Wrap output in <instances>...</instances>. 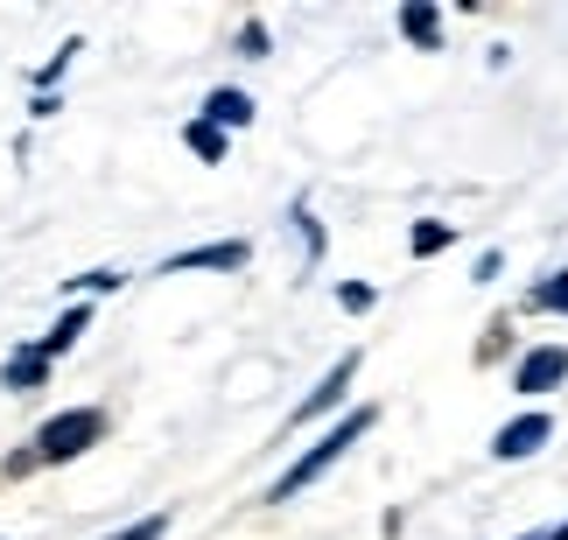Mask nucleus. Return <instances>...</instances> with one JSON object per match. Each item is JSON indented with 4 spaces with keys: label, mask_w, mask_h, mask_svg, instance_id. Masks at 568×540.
I'll return each instance as SVG.
<instances>
[{
    "label": "nucleus",
    "mask_w": 568,
    "mask_h": 540,
    "mask_svg": "<svg viewBox=\"0 0 568 540\" xmlns=\"http://www.w3.org/2000/svg\"><path fill=\"white\" fill-rule=\"evenodd\" d=\"M519 540H568V520L561 527H540V533H519Z\"/></svg>",
    "instance_id": "obj_20"
},
{
    "label": "nucleus",
    "mask_w": 568,
    "mask_h": 540,
    "mask_svg": "<svg viewBox=\"0 0 568 540\" xmlns=\"http://www.w3.org/2000/svg\"><path fill=\"white\" fill-rule=\"evenodd\" d=\"M246 261H253L246 240H217V246H190L176 261H162V274H239Z\"/></svg>",
    "instance_id": "obj_4"
},
{
    "label": "nucleus",
    "mask_w": 568,
    "mask_h": 540,
    "mask_svg": "<svg viewBox=\"0 0 568 540\" xmlns=\"http://www.w3.org/2000/svg\"><path fill=\"white\" fill-rule=\"evenodd\" d=\"M352 379H358V351H344V358L331 365V373H323V386H316V394H310V400H302L295 415H288V428H310L316 415H331V407H337L344 394H352Z\"/></svg>",
    "instance_id": "obj_5"
},
{
    "label": "nucleus",
    "mask_w": 568,
    "mask_h": 540,
    "mask_svg": "<svg viewBox=\"0 0 568 540\" xmlns=\"http://www.w3.org/2000/svg\"><path fill=\"white\" fill-rule=\"evenodd\" d=\"M407 246H414V261H435V253H449L456 246V225H443V218H422L407 232Z\"/></svg>",
    "instance_id": "obj_11"
},
{
    "label": "nucleus",
    "mask_w": 568,
    "mask_h": 540,
    "mask_svg": "<svg viewBox=\"0 0 568 540\" xmlns=\"http://www.w3.org/2000/svg\"><path fill=\"white\" fill-rule=\"evenodd\" d=\"M239 50L260 63V57H267V29H260V21H246V29H239Z\"/></svg>",
    "instance_id": "obj_18"
},
{
    "label": "nucleus",
    "mask_w": 568,
    "mask_h": 540,
    "mask_svg": "<svg viewBox=\"0 0 568 540\" xmlns=\"http://www.w3.org/2000/svg\"><path fill=\"white\" fill-rule=\"evenodd\" d=\"M71 57H78V42H63V50H57V57H50V63L36 71V84H42V92H50V84H57L63 71H71Z\"/></svg>",
    "instance_id": "obj_15"
},
{
    "label": "nucleus",
    "mask_w": 568,
    "mask_h": 540,
    "mask_svg": "<svg viewBox=\"0 0 568 540\" xmlns=\"http://www.w3.org/2000/svg\"><path fill=\"white\" fill-rule=\"evenodd\" d=\"M295 225H302V246H310V261H323V225L310 218V211H295Z\"/></svg>",
    "instance_id": "obj_19"
},
{
    "label": "nucleus",
    "mask_w": 568,
    "mask_h": 540,
    "mask_svg": "<svg viewBox=\"0 0 568 540\" xmlns=\"http://www.w3.org/2000/svg\"><path fill=\"white\" fill-rule=\"evenodd\" d=\"M42 379H50V358H42L36 344H21V351H8V365H0V386H8V394H36Z\"/></svg>",
    "instance_id": "obj_7"
},
{
    "label": "nucleus",
    "mask_w": 568,
    "mask_h": 540,
    "mask_svg": "<svg viewBox=\"0 0 568 540\" xmlns=\"http://www.w3.org/2000/svg\"><path fill=\"white\" fill-rule=\"evenodd\" d=\"M71 288H92V295H113V288H126V274H113V267H99V274H78Z\"/></svg>",
    "instance_id": "obj_17"
},
{
    "label": "nucleus",
    "mask_w": 568,
    "mask_h": 540,
    "mask_svg": "<svg viewBox=\"0 0 568 540\" xmlns=\"http://www.w3.org/2000/svg\"><path fill=\"white\" fill-rule=\"evenodd\" d=\"M162 533H169V512H148V520L120 527V533H105V540H162Z\"/></svg>",
    "instance_id": "obj_14"
},
{
    "label": "nucleus",
    "mask_w": 568,
    "mask_h": 540,
    "mask_svg": "<svg viewBox=\"0 0 568 540\" xmlns=\"http://www.w3.org/2000/svg\"><path fill=\"white\" fill-rule=\"evenodd\" d=\"M400 35L414 42V50H435V42H443V14H435L428 0H407V8H400Z\"/></svg>",
    "instance_id": "obj_10"
},
{
    "label": "nucleus",
    "mask_w": 568,
    "mask_h": 540,
    "mask_svg": "<svg viewBox=\"0 0 568 540\" xmlns=\"http://www.w3.org/2000/svg\"><path fill=\"white\" fill-rule=\"evenodd\" d=\"M196 120H211L217 134H225V126H253V99H246V92H232V84H217V92L204 99V113H196Z\"/></svg>",
    "instance_id": "obj_8"
},
{
    "label": "nucleus",
    "mask_w": 568,
    "mask_h": 540,
    "mask_svg": "<svg viewBox=\"0 0 568 540\" xmlns=\"http://www.w3.org/2000/svg\"><path fill=\"white\" fill-rule=\"evenodd\" d=\"M548 442H555V421L534 407V415H513V421L491 436V457H498V463H527V457H540Z\"/></svg>",
    "instance_id": "obj_3"
},
{
    "label": "nucleus",
    "mask_w": 568,
    "mask_h": 540,
    "mask_svg": "<svg viewBox=\"0 0 568 540\" xmlns=\"http://www.w3.org/2000/svg\"><path fill=\"white\" fill-rule=\"evenodd\" d=\"M527 309H548V316H568V274H548V281H534Z\"/></svg>",
    "instance_id": "obj_13"
},
{
    "label": "nucleus",
    "mask_w": 568,
    "mask_h": 540,
    "mask_svg": "<svg viewBox=\"0 0 568 540\" xmlns=\"http://www.w3.org/2000/svg\"><path fill=\"white\" fill-rule=\"evenodd\" d=\"M84 330H92V309H84V302H71V309H63V316H57V330H50V337H42V344H36V351H42V358H63V351H71V344H78Z\"/></svg>",
    "instance_id": "obj_9"
},
{
    "label": "nucleus",
    "mask_w": 568,
    "mask_h": 540,
    "mask_svg": "<svg viewBox=\"0 0 568 540\" xmlns=\"http://www.w3.org/2000/svg\"><path fill=\"white\" fill-rule=\"evenodd\" d=\"M373 421H379V407H352V415H344V421L331 428V436H323V442L310 449V457H295V463H288V470H281V478H274L267 506H288L295 491H310V485H316L323 470H331V463H337V457H344V449H352L358 436H373Z\"/></svg>",
    "instance_id": "obj_1"
},
{
    "label": "nucleus",
    "mask_w": 568,
    "mask_h": 540,
    "mask_svg": "<svg viewBox=\"0 0 568 540\" xmlns=\"http://www.w3.org/2000/svg\"><path fill=\"white\" fill-rule=\"evenodd\" d=\"M99 436H105V415H99V407H63V415H50V421L36 428L29 457L36 463H78Z\"/></svg>",
    "instance_id": "obj_2"
},
{
    "label": "nucleus",
    "mask_w": 568,
    "mask_h": 540,
    "mask_svg": "<svg viewBox=\"0 0 568 540\" xmlns=\"http://www.w3.org/2000/svg\"><path fill=\"white\" fill-rule=\"evenodd\" d=\"M337 302H344V309H352V316H365V309H373V288H365V281H344V288H337Z\"/></svg>",
    "instance_id": "obj_16"
},
{
    "label": "nucleus",
    "mask_w": 568,
    "mask_h": 540,
    "mask_svg": "<svg viewBox=\"0 0 568 540\" xmlns=\"http://www.w3.org/2000/svg\"><path fill=\"white\" fill-rule=\"evenodd\" d=\"M568 379V351L561 344H540V351L519 358V373H513V394H555V386Z\"/></svg>",
    "instance_id": "obj_6"
},
{
    "label": "nucleus",
    "mask_w": 568,
    "mask_h": 540,
    "mask_svg": "<svg viewBox=\"0 0 568 540\" xmlns=\"http://www.w3.org/2000/svg\"><path fill=\"white\" fill-rule=\"evenodd\" d=\"M183 147H190V155H204V162H225V134H217L211 120H190L183 126Z\"/></svg>",
    "instance_id": "obj_12"
}]
</instances>
